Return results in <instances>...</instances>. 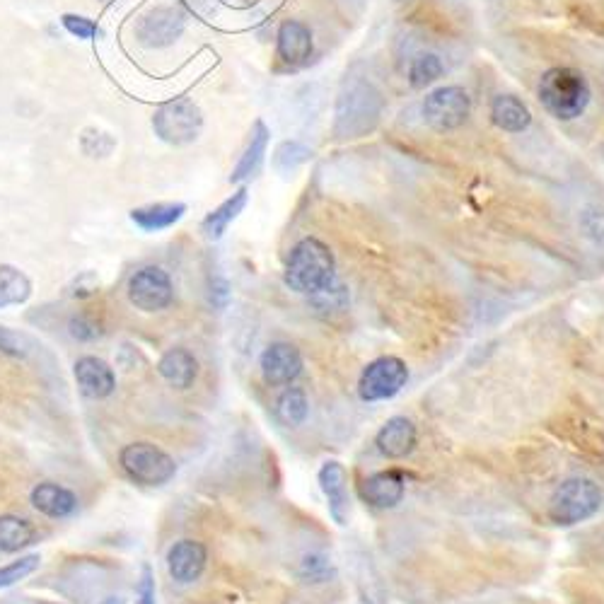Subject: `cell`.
<instances>
[{"label": "cell", "instance_id": "obj_1", "mask_svg": "<svg viewBox=\"0 0 604 604\" xmlns=\"http://www.w3.org/2000/svg\"><path fill=\"white\" fill-rule=\"evenodd\" d=\"M331 281H336V261L331 249L317 237L300 240L288 257L286 286L310 298Z\"/></svg>", "mask_w": 604, "mask_h": 604}, {"label": "cell", "instance_id": "obj_2", "mask_svg": "<svg viewBox=\"0 0 604 604\" xmlns=\"http://www.w3.org/2000/svg\"><path fill=\"white\" fill-rule=\"evenodd\" d=\"M539 97L556 119L571 121L588 109L590 85L583 73L573 71V68H551L542 75Z\"/></svg>", "mask_w": 604, "mask_h": 604}, {"label": "cell", "instance_id": "obj_3", "mask_svg": "<svg viewBox=\"0 0 604 604\" xmlns=\"http://www.w3.org/2000/svg\"><path fill=\"white\" fill-rule=\"evenodd\" d=\"M119 464L131 481L150 486V489L170 484L177 476V462L170 452L162 450L160 445L148 443V440H138V443L121 447Z\"/></svg>", "mask_w": 604, "mask_h": 604}, {"label": "cell", "instance_id": "obj_4", "mask_svg": "<svg viewBox=\"0 0 604 604\" xmlns=\"http://www.w3.org/2000/svg\"><path fill=\"white\" fill-rule=\"evenodd\" d=\"M602 501V489L592 479H568L551 493L549 518L563 527L578 525L600 513Z\"/></svg>", "mask_w": 604, "mask_h": 604}, {"label": "cell", "instance_id": "obj_5", "mask_svg": "<svg viewBox=\"0 0 604 604\" xmlns=\"http://www.w3.org/2000/svg\"><path fill=\"white\" fill-rule=\"evenodd\" d=\"M153 129L170 145L194 143L203 129L201 109L184 97L162 104L153 116Z\"/></svg>", "mask_w": 604, "mask_h": 604}, {"label": "cell", "instance_id": "obj_6", "mask_svg": "<svg viewBox=\"0 0 604 604\" xmlns=\"http://www.w3.org/2000/svg\"><path fill=\"white\" fill-rule=\"evenodd\" d=\"M409 382V368L402 358L382 356L368 363V368L360 373L358 394L363 402H387L397 397Z\"/></svg>", "mask_w": 604, "mask_h": 604}, {"label": "cell", "instance_id": "obj_7", "mask_svg": "<svg viewBox=\"0 0 604 604\" xmlns=\"http://www.w3.org/2000/svg\"><path fill=\"white\" fill-rule=\"evenodd\" d=\"M129 302L136 310L148 312H162L174 302V283L170 274L160 266H143L136 274L129 278Z\"/></svg>", "mask_w": 604, "mask_h": 604}, {"label": "cell", "instance_id": "obj_8", "mask_svg": "<svg viewBox=\"0 0 604 604\" xmlns=\"http://www.w3.org/2000/svg\"><path fill=\"white\" fill-rule=\"evenodd\" d=\"M469 112H472V100L457 85L438 87L423 102V116L438 131H452L462 126Z\"/></svg>", "mask_w": 604, "mask_h": 604}, {"label": "cell", "instance_id": "obj_9", "mask_svg": "<svg viewBox=\"0 0 604 604\" xmlns=\"http://www.w3.org/2000/svg\"><path fill=\"white\" fill-rule=\"evenodd\" d=\"M259 368L266 385H293L302 373V353L293 344H288V341H274V344L266 346L264 353H261Z\"/></svg>", "mask_w": 604, "mask_h": 604}, {"label": "cell", "instance_id": "obj_10", "mask_svg": "<svg viewBox=\"0 0 604 604\" xmlns=\"http://www.w3.org/2000/svg\"><path fill=\"white\" fill-rule=\"evenodd\" d=\"M184 15L182 10L177 8H155L150 10L148 15L141 17L136 27V37L141 39V44L145 46H155V49H162V46H170L182 37L184 32Z\"/></svg>", "mask_w": 604, "mask_h": 604}, {"label": "cell", "instance_id": "obj_11", "mask_svg": "<svg viewBox=\"0 0 604 604\" xmlns=\"http://www.w3.org/2000/svg\"><path fill=\"white\" fill-rule=\"evenodd\" d=\"M73 375L80 392H83L87 399H95V402L112 397L116 389L114 368L107 360L97 356H80L73 365Z\"/></svg>", "mask_w": 604, "mask_h": 604}, {"label": "cell", "instance_id": "obj_12", "mask_svg": "<svg viewBox=\"0 0 604 604\" xmlns=\"http://www.w3.org/2000/svg\"><path fill=\"white\" fill-rule=\"evenodd\" d=\"M208 549L196 539H179L167 551V571L179 585L196 583L206 571Z\"/></svg>", "mask_w": 604, "mask_h": 604}, {"label": "cell", "instance_id": "obj_13", "mask_svg": "<svg viewBox=\"0 0 604 604\" xmlns=\"http://www.w3.org/2000/svg\"><path fill=\"white\" fill-rule=\"evenodd\" d=\"M319 489L327 498V508L331 520L339 527H346L348 515H351V501H348V476L344 464L329 460L319 467Z\"/></svg>", "mask_w": 604, "mask_h": 604}, {"label": "cell", "instance_id": "obj_14", "mask_svg": "<svg viewBox=\"0 0 604 604\" xmlns=\"http://www.w3.org/2000/svg\"><path fill=\"white\" fill-rule=\"evenodd\" d=\"M416 443L418 431L414 421H409L406 416L389 418L375 435L377 450H380V455H385L387 460H404V457H409L411 452L416 450Z\"/></svg>", "mask_w": 604, "mask_h": 604}, {"label": "cell", "instance_id": "obj_15", "mask_svg": "<svg viewBox=\"0 0 604 604\" xmlns=\"http://www.w3.org/2000/svg\"><path fill=\"white\" fill-rule=\"evenodd\" d=\"M29 503L37 513H42L44 518L51 520H66L75 515L78 510V496L71 489H66L63 484L56 481H42L29 493Z\"/></svg>", "mask_w": 604, "mask_h": 604}, {"label": "cell", "instance_id": "obj_16", "mask_svg": "<svg viewBox=\"0 0 604 604\" xmlns=\"http://www.w3.org/2000/svg\"><path fill=\"white\" fill-rule=\"evenodd\" d=\"M158 375L174 389H189L199 377V360L189 348L174 346L158 360Z\"/></svg>", "mask_w": 604, "mask_h": 604}, {"label": "cell", "instance_id": "obj_17", "mask_svg": "<svg viewBox=\"0 0 604 604\" xmlns=\"http://www.w3.org/2000/svg\"><path fill=\"white\" fill-rule=\"evenodd\" d=\"M404 493H406L404 474L397 472V469L377 472L363 484V498L373 505V508H380V510L394 508L397 503H402Z\"/></svg>", "mask_w": 604, "mask_h": 604}, {"label": "cell", "instance_id": "obj_18", "mask_svg": "<svg viewBox=\"0 0 604 604\" xmlns=\"http://www.w3.org/2000/svg\"><path fill=\"white\" fill-rule=\"evenodd\" d=\"M278 56L288 66H302L312 56V34L302 22L288 20L278 29Z\"/></svg>", "mask_w": 604, "mask_h": 604}, {"label": "cell", "instance_id": "obj_19", "mask_svg": "<svg viewBox=\"0 0 604 604\" xmlns=\"http://www.w3.org/2000/svg\"><path fill=\"white\" fill-rule=\"evenodd\" d=\"M187 213L184 203H150V206L133 208L131 220L145 232H160L172 228Z\"/></svg>", "mask_w": 604, "mask_h": 604}, {"label": "cell", "instance_id": "obj_20", "mask_svg": "<svg viewBox=\"0 0 604 604\" xmlns=\"http://www.w3.org/2000/svg\"><path fill=\"white\" fill-rule=\"evenodd\" d=\"M37 542V527L20 515H0V551L17 554Z\"/></svg>", "mask_w": 604, "mask_h": 604}, {"label": "cell", "instance_id": "obj_21", "mask_svg": "<svg viewBox=\"0 0 604 604\" xmlns=\"http://www.w3.org/2000/svg\"><path fill=\"white\" fill-rule=\"evenodd\" d=\"M491 119L498 129L508 131V133H520L530 126L532 114L530 109L522 104L518 97L513 95H501L496 97L491 104Z\"/></svg>", "mask_w": 604, "mask_h": 604}, {"label": "cell", "instance_id": "obj_22", "mask_svg": "<svg viewBox=\"0 0 604 604\" xmlns=\"http://www.w3.org/2000/svg\"><path fill=\"white\" fill-rule=\"evenodd\" d=\"M32 298V281L17 266L0 264V310L25 305Z\"/></svg>", "mask_w": 604, "mask_h": 604}, {"label": "cell", "instance_id": "obj_23", "mask_svg": "<svg viewBox=\"0 0 604 604\" xmlns=\"http://www.w3.org/2000/svg\"><path fill=\"white\" fill-rule=\"evenodd\" d=\"M247 206V189H240L237 194H232L228 201H223L213 213H208L203 220V232L211 240H220L225 235V230L230 228V223L242 213V208Z\"/></svg>", "mask_w": 604, "mask_h": 604}, {"label": "cell", "instance_id": "obj_24", "mask_svg": "<svg viewBox=\"0 0 604 604\" xmlns=\"http://www.w3.org/2000/svg\"><path fill=\"white\" fill-rule=\"evenodd\" d=\"M266 143H269V131H266V126L259 121V124L254 126L252 141H249L240 165H237L235 172H232L230 177L232 182H245V179L252 177V174H257L261 160H264L266 155Z\"/></svg>", "mask_w": 604, "mask_h": 604}, {"label": "cell", "instance_id": "obj_25", "mask_svg": "<svg viewBox=\"0 0 604 604\" xmlns=\"http://www.w3.org/2000/svg\"><path fill=\"white\" fill-rule=\"evenodd\" d=\"M307 414H310V402H307V394L302 392V389L288 387L286 392L278 397L276 416L278 421L286 423V426H302V423L307 421Z\"/></svg>", "mask_w": 604, "mask_h": 604}, {"label": "cell", "instance_id": "obj_26", "mask_svg": "<svg viewBox=\"0 0 604 604\" xmlns=\"http://www.w3.org/2000/svg\"><path fill=\"white\" fill-rule=\"evenodd\" d=\"M39 566H42V556L39 554H27V556H20L17 561L5 563V566L0 568V590L13 588V585L20 583V580L32 576Z\"/></svg>", "mask_w": 604, "mask_h": 604}, {"label": "cell", "instance_id": "obj_27", "mask_svg": "<svg viewBox=\"0 0 604 604\" xmlns=\"http://www.w3.org/2000/svg\"><path fill=\"white\" fill-rule=\"evenodd\" d=\"M443 75V63L435 54H421L411 61L409 80L414 87H426Z\"/></svg>", "mask_w": 604, "mask_h": 604}, {"label": "cell", "instance_id": "obj_28", "mask_svg": "<svg viewBox=\"0 0 604 604\" xmlns=\"http://www.w3.org/2000/svg\"><path fill=\"white\" fill-rule=\"evenodd\" d=\"M34 348H37V344L27 334L0 327V353H8L13 358H27Z\"/></svg>", "mask_w": 604, "mask_h": 604}, {"label": "cell", "instance_id": "obj_29", "mask_svg": "<svg viewBox=\"0 0 604 604\" xmlns=\"http://www.w3.org/2000/svg\"><path fill=\"white\" fill-rule=\"evenodd\" d=\"M300 576L310 580V583H324V580L334 576V568H331V563L324 554H310L300 563Z\"/></svg>", "mask_w": 604, "mask_h": 604}, {"label": "cell", "instance_id": "obj_30", "mask_svg": "<svg viewBox=\"0 0 604 604\" xmlns=\"http://www.w3.org/2000/svg\"><path fill=\"white\" fill-rule=\"evenodd\" d=\"M68 334H71L75 341H97L104 331L97 319L87 315H75L71 317V322H68Z\"/></svg>", "mask_w": 604, "mask_h": 604}, {"label": "cell", "instance_id": "obj_31", "mask_svg": "<svg viewBox=\"0 0 604 604\" xmlns=\"http://www.w3.org/2000/svg\"><path fill=\"white\" fill-rule=\"evenodd\" d=\"M307 158H310V150L307 148H302L298 143H283L276 153V165L281 167L283 172H288L293 170L295 165H300V162H305Z\"/></svg>", "mask_w": 604, "mask_h": 604}, {"label": "cell", "instance_id": "obj_32", "mask_svg": "<svg viewBox=\"0 0 604 604\" xmlns=\"http://www.w3.org/2000/svg\"><path fill=\"white\" fill-rule=\"evenodd\" d=\"M61 22H63V27H66L68 32L78 39H95L97 34H100V27H97L92 20H87V17L63 15Z\"/></svg>", "mask_w": 604, "mask_h": 604}, {"label": "cell", "instance_id": "obj_33", "mask_svg": "<svg viewBox=\"0 0 604 604\" xmlns=\"http://www.w3.org/2000/svg\"><path fill=\"white\" fill-rule=\"evenodd\" d=\"M136 604H158V588H155V573L150 563H143L141 583H138Z\"/></svg>", "mask_w": 604, "mask_h": 604}, {"label": "cell", "instance_id": "obj_34", "mask_svg": "<svg viewBox=\"0 0 604 604\" xmlns=\"http://www.w3.org/2000/svg\"><path fill=\"white\" fill-rule=\"evenodd\" d=\"M83 138H90V141H95V148L87 150V155L90 158H107L109 153L114 150V138L109 136V133H102V131H95V129H87L83 133Z\"/></svg>", "mask_w": 604, "mask_h": 604}, {"label": "cell", "instance_id": "obj_35", "mask_svg": "<svg viewBox=\"0 0 604 604\" xmlns=\"http://www.w3.org/2000/svg\"><path fill=\"white\" fill-rule=\"evenodd\" d=\"M100 604H129L124 600V597H107V600H102Z\"/></svg>", "mask_w": 604, "mask_h": 604}, {"label": "cell", "instance_id": "obj_36", "mask_svg": "<svg viewBox=\"0 0 604 604\" xmlns=\"http://www.w3.org/2000/svg\"><path fill=\"white\" fill-rule=\"evenodd\" d=\"M39 604H58V602H39Z\"/></svg>", "mask_w": 604, "mask_h": 604}]
</instances>
